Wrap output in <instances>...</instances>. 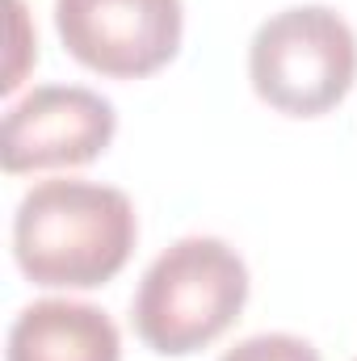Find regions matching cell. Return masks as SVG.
<instances>
[{
  "label": "cell",
  "mask_w": 357,
  "mask_h": 361,
  "mask_svg": "<svg viewBox=\"0 0 357 361\" xmlns=\"http://www.w3.org/2000/svg\"><path fill=\"white\" fill-rule=\"evenodd\" d=\"M139 240L135 206L97 180H38L13 214L17 269L47 290H97L126 269Z\"/></svg>",
  "instance_id": "obj_1"
},
{
  "label": "cell",
  "mask_w": 357,
  "mask_h": 361,
  "mask_svg": "<svg viewBox=\"0 0 357 361\" xmlns=\"http://www.w3.org/2000/svg\"><path fill=\"white\" fill-rule=\"evenodd\" d=\"M248 302L244 257L214 235H185L164 248L135 290V336L160 357H189L214 345Z\"/></svg>",
  "instance_id": "obj_2"
},
{
  "label": "cell",
  "mask_w": 357,
  "mask_h": 361,
  "mask_svg": "<svg viewBox=\"0 0 357 361\" xmlns=\"http://www.w3.org/2000/svg\"><path fill=\"white\" fill-rule=\"evenodd\" d=\"M248 80L269 109L320 118L357 80V34L328 4H294L261 21L248 47Z\"/></svg>",
  "instance_id": "obj_3"
},
{
  "label": "cell",
  "mask_w": 357,
  "mask_h": 361,
  "mask_svg": "<svg viewBox=\"0 0 357 361\" xmlns=\"http://www.w3.org/2000/svg\"><path fill=\"white\" fill-rule=\"evenodd\" d=\"M63 51L109 80H143L181 51V0H55Z\"/></svg>",
  "instance_id": "obj_4"
},
{
  "label": "cell",
  "mask_w": 357,
  "mask_h": 361,
  "mask_svg": "<svg viewBox=\"0 0 357 361\" xmlns=\"http://www.w3.org/2000/svg\"><path fill=\"white\" fill-rule=\"evenodd\" d=\"M118 130L114 105L80 85H42L4 114L0 164L8 177L92 164Z\"/></svg>",
  "instance_id": "obj_5"
},
{
  "label": "cell",
  "mask_w": 357,
  "mask_h": 361,
  "mask_svg": "<svg viewBox=\"0 0 357 361\" xmlns=\"http://www.w3.org/2000/svg\"><path fill=\"white\" fill-rule=\"evenodd\" d=\"M4 361H122V336L92 302L38 298L13 319Z\"/></svg>",
  "instance_id": "obj_6"
},
{
  "label": "cell",
  "mask_w": 357,
  "mask_h": 361,
  "mask_svg": "<svg viewBox=\"0 0 357 361\" xmlns=\"http://www.w3.org/2000/svg\"><path fill=\"white\" fill-rule=\"evenodd\" d=\"M219 361H320L315 345H307L303 336H290V332H261V336H248L240 341L236 349H227Z\"/></svg>",
  "instance_id": "obj_7"
}]
</instances>
